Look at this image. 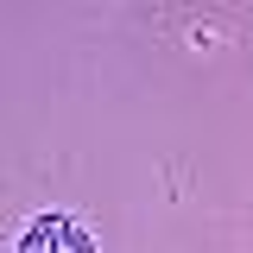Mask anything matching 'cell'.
Masks as SVG:
<instances>
[{
	"mask_svg": "<svg viewBox=\"0 0 253 253\" xmlns=\"http://www.w3.org/2000/svg\"><path fill=\"white\" fill-rule=\"evenodd\" d=\"M19 253H89V234L70 215H38L26 234H19Z\"/></svg>",
	"mask_w": 253,
	"mask_h": 253,
	"instance_id": "1",
	"label": "cell"
},
{
	"mask_svg": "<svg viewBox=\"0 0 253 253\" xmlns=\"http://www.w3.org/2000/svg\"><path fill=\"white\" fill-rule=\"evenodd\" d=\"M190 44H228V26H190Z\"/></svg>",
	"mask_w": 253,
	"mask_h": 253,
	"instance_id": "2",
	"label": "cell"
}]
</instances>
